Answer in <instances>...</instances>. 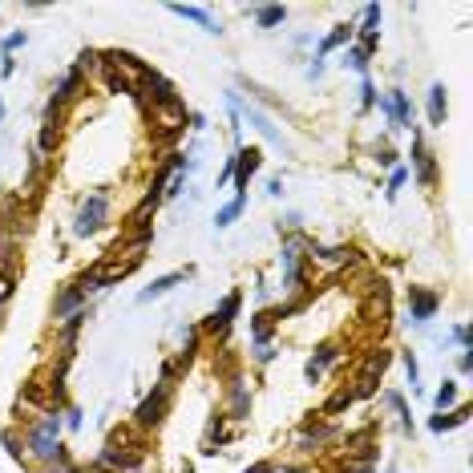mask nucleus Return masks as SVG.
Wrapping results in <instances>:
<instances>
[{
  "instance_id": "obj_17",
  "label": "nucleus",
  "mask_w": 473,
  "mask_h": 473,
  "mask_svg": "<svg viewBox=\"0 0 473 473\" xmlns=\"http://www.w3.org/2000/svg\"><path fill=\"white\" fill-rule=\"evenodd\" d=\"M283 17H287V13H283L279 4H259V8H255V20H259L263 29H271V25H279Z\"/></svg>"
},
{
  "instance_id": "obj_7",
  "label": "nucleus",
  "mask_w": 473,
  "mask_h": 473,
  "mask_svg": "<svg viewBox=\"0 0 473 473\" xmlns=\"http://www.w3.org/2000/svg\"><path fill=\"white\" fill-rule=\"evenodd\" d=\"M82 85V65H73V69H65V77H61V85L53 89V101H49V114H57L61 105H65L69 98H73V89Z\"/></svg>"
},
{
  "instance_id": "obj_20",
  "label": "nucleus",
  "mask_w": 473,
  "mask_h": 473,
  "mask_svg": "<svg viewBox=\"0 0 473 473\" xmlns=\"http://www.w3.org/2000/svg\"><path fill=\"white\" fill-rule=\"evenodd\" d=\"M251 332H255V344H267V336H271V316L263 311V316H255V324H251Z\"/></svg>"
},
{
  "instance_id": "obj_18",
  "label": "nucleus",
  "mask_w": 473,
  "mask_h": 473,
  "mask_svg": "<svg viewBox=\"0 0 473 473\" xmlns=\"http://www.w3.org/2000/svg\"><path fill=\"white\" fill-rule=\"evenodd\" d=\"M465 417H469V408H457V413H449V417L441 413V417H433V433H445V429H453V425H461Z\"/></svg>"
},
{
  "instance_id": "obj_21",
  "label": "nucleus",
  "mask_w": 473,
  "mask_h": 473,
  "mask_svg": "<svg viewBox=\"0 0 473 473\" xmlns=\"http://www.w3.org/2000/svg\"><path fill=\"white\" fill-rule=\"evenodd\" d=\"M453 401H457V384H453V380H445L441 392H437V408H449Z\"/></svg>"
},
{
  "instance_id": "obj_24",
  "label": "nucleus",
  "mask_w": 473,
  "mask_h": 473,
  "mask_svg": "<svg viewBox=\"0 0 473 473\" xmlns=\"http://www.w3.org/2000/svg\"><path fill=\"white\" fill-rule=\"evenodd\" d=\"M405 368H408V380H413V392H417V389H421V384H417V380H421V368H417V360L405 356Z\"/></svg>"
},
{
  "instance_id": "obj_11",
  "label": "nucleus",
  "mask_w": 473,
  "mask_h": 473,
  "mask_svg": "<svg viewBox=\"0 0 473 473\" xmlns=\"http://www.w3.org/2000/svg\"><path fill=\"white\" fill-rule=\"evenodd\" d=\"M247 122H251V126H255V130H259L263 138H267V142H276V146H283V138H279V130L271 126V117L263 114V110H255V105H247Z\"/></svg>"
},
{
  "instance_id": "obj_10",
  "label": "nucleus",
  "mask_w": 473,
  "mask_h": 473,
  "mask_svg": "<svg viewBox=\"0 0 473 473\" xmlns=\"http://www.w3.org/2000/svg\"><path fill=\"white\" fill-rule=\"evenodd\" d=\"M170 13H174V17L195 20V25H202L207 33H219V25L211 20V13H207V8H195V4H170Z\"/></svg>"
},
{
  "instance_id": "obj_32",
  "label": "nucleus",
  "mask_w": 473,
  "mask_h": 473,
  "mask_svg": "<svg viewBox=\"0 0 473 473\" xmlns=\"http://www.w3.org/2000/svg\"><path fill=\"white\" fill-rule=\"evenodd\" d=\"M93 473H105V469H93Z\"/></svg>"
},
{
  "instance_id": "obj_31",
  "label": "nucleus",
  "mask_w": 473,
  "mask_h": 473,
  "mask_svg": "<svg viewBox=\"0 0 473 473\" xmlns=\"http://www.w3.org/2000/svg\"><path fill=\"white\" fill-rule=\"evenodd\" d=\"M0 122H4V101H0Z\"/></svg>"
},
{
  "instance_id": "obj_26",
  "label": "nucleus",
  "mask_w": 473,
  "mask_h": 473,
  "mask_svg": "<svg viewBox=\"0 0 473 473\" xmlns=\"http://www.w3.org/2000/svg\"><path fill=\"white\" fill-rule=\"evenodd\" d=\"M405 186V170H392V182H389V198H396V190Z\"/></svg>"
},
{
  "instance_id": "obj_5",
  "label": "nucleus",
  "mask_w": 473,
  "mask_h": 473,
  "mask_svg": "<svg viewBox=\"0 0 473 473\" xmlns=\"http://www.w3.org/2000/svg\"><path fill=\"white\" fill-rule=\"evenodd\" d=\"M235 316H239V292H231L227 299H223V308L211 311V320H207V332H214V336H227L231 324H235Z\"/></svg>"
},
{
  "instance_id": "obj_27",
  "label": "nucleus",
  "mask_w": 473,
  "mask_h": 473,
  "mask_svg": "<svg viewBox=\"0 0 473 473\" xmlns=\"http://www.w3.org/2000/svg\"><path fill=\"white\" fill-rule=\"evenodd\" d=\"M20 45H25V33H13V37H4V53L20 49Z\"/></svg>"
},
{
  "instance_id": "obj_4",
  "label": "nucleus",
  "mask_w": 473,
  "mask_h": 473,
  "mask_svg": "<svg viewBox=\"0 0 473 473\" xmlns=\"http://www.w3.org/2000/svg\"><path fill=\"white\" fill-rule=\"evenodd\" d=\"M263 166V154L259 150H235V186H239V195L247 198V182L251 174Z\"/></svg>"
},
{
  "instance_id": "obj_25",
  "label": "nucleus",
  "mask_w": 473,
  "mask_h": 473,
  "mask_svg": "<svg viewBox=\"0 0 473 473\" xmlns=\"http://www.w3.org/2000/svg\"><path fill=\"white\" fill-rule=\"evenodd\" d=\"M453 340L461 344L465 352H469V324H457V328H453Z\"/></svg>"
},
{
  "instance_id": "obj_2",
  "label": "nucleus",
  "mask_w": 473,
  "mask_h": 473,
  "mask_svg": "<svg viewBox=\"0 0 473 473\" xmlns=\"http://www.w3.org/2000/svg\"><path fill=\"white\" fill-rule=\"evenodd\" d=\"M105 211H110V198L101 195V190L98 195H89L82 202V211H77V227L73 231H77V235H93V231L105 223Z\"/></svg>"
},
{
  "instance_id": "obj_16",
  "label": "nucleus",
  "mask_w": 473,
  "mask_h": 473,
  "mask_svg": "<svg viewBox=\"0 0 473 473\" xmlns=\"http://www.w3.org/2000/svg\"><path fill=\"white\" fill-rule=\"evenodd\" d=\"M243 207H247V198H243V195H235V202H227V207L219 211V219H214V223H219V227H231V223H235V219L243 214Z\"/></svg>"
},
{
  "instance_id": "obj_28",
  "label": "nucleus",
  "mask_w": 473,
  "mask_h": 473,
  "mask_svg": "<svg viewBox=\"0 0 473 473\" xmlns=\"http://www.w3.org/2000/svg\"><path fill=\"white\" fill-rule=\"evenodd\" d=\"M8 295H13V279H0V304H4Z\"/></svg>"
},
{
  "instance_id": "obj_29",
  "label": "nucleus",
  "mask_w": 473,
  "mask_h": 473,
  "mask_svg": "<svg viewBox=\"0 0 473 473\" xmlns=\"http://www.w3.org/2000/svg\"><path fill=\"white\" fill-rule=\"evenodd\" d=\"M247 473H271V465H267V461H259V465H251Z\"/></svg>"
},
{
  "instance_id": "obj_6",
  "label": "nucleus",
  "mask_w": 473,
  "mask_h": 473,
  "mask_svg": "<svg viewBox=\"0 0 473 473\" xmlns=\"http://www.w3.org/2000/svg\"><path fill=\"white\" fill-rule=\"evenodd\" d=\"M437 304H441L437 295H433V292H421V287H413V295H408V311H413V320H417V324L433 320Z\"/></svg>"
},
{
  "instance_id": "obj_14",
  "label": "nucleus",
  "mask_w": 473,
  "mask_h": 473,
  "mask_svg": "<svg viewBox=\"0 0 473 473\" xmlns=\"http://www.w3.org/2000/svg\"><path fill=\"white\" fill-rule=\"evenodd\" d=\"M429 122L433 126L445 122V85H429Z\"/></svg>"
},
{
  "instance_id": "obj_30",
  "label": "nucleus",
  "mask_w": 473,
  "mask_h": 473,
  "mask_svg": "<svg viewBox=\"0 0 473 473\" xmlns=\"http://www.w3.org/2000/svg\"><path fill=\"white\" fill-rule=\"evenodd\" d=\"M279 473H304V469H279Z\"/></svg>"
},
{
  "instance_id": "obj_8",
  "label": "nucleus",
  "mask_w": 473,
  "mask_h": 473,
  "mask_svg": "<svg viewBox=\"0 0 473 473\" xmlns=\"http://www.w3.org/2000/svg\"><path fill=\"white\" fill-rule=\"evenodd\" d=\"M182 279H186V271H170V276H162V279H154L146 292L138 295V304H150V299H158V295H166L170 287H179Z\"/></svg>"
},
{
  "instance_id": "obj_15",
  "label": "nucleus",
  "mask_w": 473,
  "mask_h": 473,
  "mask_svg": "<svg viewBox=\"0 0 473 473\" xmlns=\"http://www.w3.org/2000/svg\"><path fill=\"white\" fill-rule=\"evenodd\" d=\"M332 360H336V348H320V352L308 360V368H304V372H308V380H320V372H324Z\"/></svg>"
},
{
  "instance_id": "obj_22",
  "label": "nucleus",
  "mask_w": 473,
  "mask_h": 473,
  "mask_svg": "<svg viewBox=\"0 0 473 473\" xmlns=\"http://www.w3.org/2000/svg\"><path fill=\"white\" fill-rule=\"evenodd\" d=\"M231 405H235V417H243V413H247V389H243V384H235V396H231Z\"/></svg>"
},
{
  "instance_id": "obj_1",
  "label": "nucleus",
  "mask_w": 473,
  "mask_h": 473,
  "mask_svg": "<svg viewBox=\"0 0 473 473\" xmlns=\"http://www.w3.org/2000/svg\"><path fill=\"white\" fill-rule=\"evenodd\" d=\"M57 433H61V417H45V421L37 425L33 433H29L33 457H41V461H49V465H61V461H65V449H61V441H57Z\"/></svg>"
},
{
  "instance_id": "obj_9",
  "label": "nucleus",
  "mask_w": 473,
  "mask_h": 473,
  "mask_svg": "<svg viewBox=\"0 0 473 473\" xmlns=\"http://www.w3.org/2000/svg\"><path fill=\"white\" fill-rule=\"evenodd\" d=\"M413 162H417V179L425 182V186H433V179H437V170H433V154L421 146V138L413 142Z\"/></svg>"
},
{
  "instance_id": "obj_3",
  "label": "nucleus",
  "mask_w": 473,
  "mask_h": 473,
  "mask_svg": "<svg viewBox=\"0 0 473 473\" xmlns=\"http://www.w3.org/2000/svg\"><path fill=\"white\" fill-rule=\"evenodd\" d=\"M166 401H170V384H154V392H150L146 401H142V405H138V425H158L162 421V413H166Z\"/></svg>"
},
{
  "instance_id": "obj_19",
  "label": "nucleus",
  "mask_w": 473,
  "mask_h": 473,
  "mask_svg": "<svg viewBox=\"0 0 473 473\" xmlns=\"http://www.w3.org/2000/svg\"><path fill=\"white\" fill-rule=\"evenodd\" d=\"M348 37H352V29H348V25H340V29H336V33H332V37L324 41V45H320V57H328V53L336 49V45H344ZM320 57H316V61H320Z\"/></svg>"
},
{
  "instance_id": "obj_23",
  "label": "nucleus",
  "mask_w": 473,
  "mask_h": 473,
  "mask_svg": "<svg viewBox=\"0 0 473 473\" xmlns=\"http://www.w3.org/2000/svg\"><path fill=\"white\" fill-rule=\"evenodd\" d=\"M364 57H368V53H364V49H352V53H348V65L356 69V73H364V65H368Z\"/></svg>"
},
{
  "instance_id": "obj_12",
  "label": "nucleus",
  "mask_w": 473,
  "mask_h": 473,
  "mask_svg": "<svg viewBox=\"0 0 473 473\" xmlns=\"http://www.w3.org/2000/svg\"><path fill=\"white\" fill-rule=\"evenodd\" d=\"M384 110H389V117L396 122V126H413V117H408V98L401 93V89H392V93H389Z\"/></svg>"
},
{
  "instance_id": "obj_13",
  "label": "nucleus",
  "mask_w": 473,
  "mask_h": 473,
  "mask_svg": "<svg viewBox=\"0 0 473 473\" xmlns=\"http://www.w3.org/2000/svg\"><path fill=\"white\" fill-rule=\"evenodd\" d=\"M82 299H85V292L77 287V283H73V287H65V292H61V299L53 304V311H57V316H69V311L77 316V308H82Z\"/></svg>"
}]
</instances>
